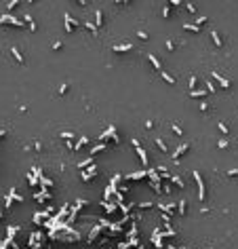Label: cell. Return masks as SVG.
<instances>
[{
  "mask_svg": "<svg viewBox=\"0 0 238 249\" xmlns=\"http://www.w3.org/2000/svg\"><path fill=\"white\" fill-rule=\"evenodd\" d=\"M84 27H87V30L91 32V34H99L97 26H95V23H91V21H84Z\"/></svg>",
  "mask_w": 238,
  "mask_h": 249,
  "instance_id": "29",
  "label": "cell"
},
{
  "mask_svg": "<svg viewBox=\"0 0 238 249\" xmlns=\"http://www.w3.org/2000/svg\"><path fill=\"white\" fill-rule=\"evenodd\" d=\"M135 249H143V247H141V245H139V247H135Z\"/></svg>",
  "mask_w": 238,
  "mask_h": 249,
  "instance_id": "56",
  "label": "cell"
},
{
  "mask_svg": "<svg viewBox=\"0 0 238 249\" xmlns=\"http://www.w3.org/2000/svg\"><path fill=\"white\" fill-rule=\"evenodd\" d=\"M34 150H38V152H40V150H42V144H40V142H36V144H34Z\"/></svg>",
  "mask_w": 238,
  "mask_h": 249,
  "instance_id": "52",
  "label": "cell"
},
{
  "mask_svg": "<svg viewBox=\"0 0 238 249\" xmlns=\"http://www.w3.org/2000/svg\"><path fill=\"white\" fill-rule=\"evenodd\" d=\"M213 78H215L217 82H219V87H221V89H226V91H228L230 87H232V85H230V80H228V78H223V76H221L219 72H213Z\"/></svg>",
  "mask_w": 238,
  "mask_h": 249,
  "instance_id": "8",
  "label": "cell"
},
{
  "mask_svg": "<svg viewBox=\"0 0 238 249\" xmlns=\"http://www.w3.org/2000/svg\"><path fill=\"white\" fill-rule=\"evenodd\" d=\"M68 89H70V85H68V82H63V85H61V89H59V95H63V93H65Z\"/></svg>",
  "mask_w": 238,
  "mask_h": 249,
  "instance_id": "45",
  "label": "cell"
},
{
  "mask_svg": "<svg viewBox=\"0 0 238 249\" xmlns=\"http://www.w3.org/2000/svg\"><path fill=\"white\" fill-rule=\"evenodd\" d=\"M204 89H207V93H209V95H213V93H215V85H213V80H204Z\"/></svg>",
  "mask_w": 238,
  "mask_h": 249,
  "instance_id": "28",
  "label": "cell"
},
{
  "mask_svg": "<svg viewBox=\"0 0 238 249\" xmlns=\"http://www.w3.org/2000/svg\"><path fill=\"white\" fill-rule=\"evenodd\" d=\"M95 26L97 27L103 26V13H101V11H95Z\"/></svg>",
  "mask_w": 238,
  "mask_h": 249,
  "instance_id": "27",
  "label": "cell"
},
{
  "mask_svg": "<svg viewBox=\"0 0 238 249\" xmlns=\"http://www.w3.org/2000/svg\"><path fill=\"white\" fill-rule=\"evenodd\" d=\"M137 36H139L141 40H148V34H145V32H143V30H137Z\"/></svg>",
  "mask_w": 238,
  "mask_h": 249,
  "instance_id": "44",
  "label": "cell"
},
{
  "mask_svg": "<svg viewBox=\"0 0 238 249\" xmlns=\"http://www.w3.org/2000/svg\"><path fill=\"white\" fill-rule=\"evenodd\" d=\"M156 146H158L160 152H169V146L164 144V139H162V137H156Z\"/></svg>",
  "mask_w": 238,
  "mask_h": 249,
  "instance_id": "26",
  "label": "cell"
},
{
  "mask_svg": "<svg viewBox=\"0 0 238 249\" xmlns=\"http://www.w3.org/2000/svg\"><path fill=\"white\" fill-rule=\"evenodd\" d=\"M4 135H7V131H0V137H4Z\"/></svg>",
  "mask_w": 238,
  "mask_h": 249,
  "instance_id": "55",
  "label": "cell"
},
{
  "mask_svg": "<svg viewBox=\"0 0 238 249\" xmlns=\"http://www.w3.org/2000/svg\"><path fill=\"white\" fill-rule=\"evenodd\" d=\"M17 4H19V0H11V2H7V11H13Z\"/></svg>",
  "mask_w": 238,
  "mask_h": 249,
  "instance_id": "39",
  "label": "cell"
},
{
  "mask_svg": "<svg viewBox=\"0 0 238 249\" xmlns=\"http://www.w3.org/2000/svg\"><path fill=\"white\" fill-rule=\"evenodd\" d=\"M188 150H190V144H181V146H177V150L171 154V159L177 163V160H179V156H181V154H185Z\"/></svg>",
  "mask_w": 238,
  "mask_h": 249,
  "instance_id": "7",
  "label": "cell"
},
{
  "mask_svg": "<svg viewBox=\"0 0 238 249\" xmlns=\"http://www.w3.org/2000/svg\"><path fill=\"white\" fill-rule=\"evenodd\" d=\"M87 144H88V137H87V135H82V137H80V139H78V142L74 144V148H72V150L76 152V150H80L82 146H87Z\"/></svg>",
  "mask_w": 238,
  "mask_h": 249,
  "instance_id": "21",
  "label": "cell"
},
{
  "mask_svg": "<svg viewBox=\"0 0 238 249\" xmlns=\"http://www.w3.org/2000/svg\"><path fill=\"white\" fill-rule=\"evenodd\" d=\"M228 175L230 178H238V167L236 169H228Z\"/></svg>",
  "mask_w": 238,
  "mask_h": 249,
  "instance_id": "43",
  "label": "cell"
},
{
  "mask_svg": "<svg viewBox=\"0 0 238 249\" xmlns=\"http://www.w3.org/2000/svg\"><path fill=\"white\" fill-rule=\"evenodd\" d=\"M91 165H95V160H93V156H88L87 160H80V163H78V169H80V171H84V169H88Z\"/></svg>",
  "mask_w": 238,
  "mask_h": 249,
  "instance_id": "18",
  "label": "cell"
},
{
  "mask_svg": "<svg viewBox=\"0 0 238 249\" xmlns=\"http://www.w3.org/2000/svg\"><path fill=\"white\" fill-rule=\"evenodd\" d=\"M61 40H57V42H53V46H51V49H53V51H59V49H61Z\"/></svg>",
  "mask_w": 238,
  "mask_h": 249,
  "instance_id": "46",
  "label": "cell"
},
{
  "mask_svg": "<svg viewBox=\"0 0 238 249\" xmlns=\"http://www.w3.org/2000/svg\"><path fill=\"white\" fill-rule=\"evenodd\" d=\"M15 196H17V188H11L9 194H7V201H4V209L9 211L11 207H13V201H15Z\"/></svg>",
  "mask_w": 238,
  "mask_h": 249,
  "instance_id": "9",
  "label": "cell"
},
{
  "mask_svg": "<svg viewBox=\"0 0 238 249\" xmlns=\"http://www.w3.org/2000/svg\"><path fill=\"white\" fill-rule=\"evenodd\" d=\"M131 49H133L131 42H124V45H114V46H112V51H114V53H126V51H131Z\"/></svg>",
  "mask_w": 238,
  "mask_h": 249,
  "instance_id": "11",
  "label": "cell"
},
{
  "mask_svg": "<svg viewBox=\"0 0 238 249\" xmlns=\"http://www.w3.org/2000/svg\"><path fill=\"white\" fill-rule=\"evenodd\" d=\"M93 178H97V167L95 165H91L88 169L82 171V182H91Z\"/></svg>",
  "mask_w": 238,
  "mask_h": 249,
  "instance_id": "5",
  "label": "cell"
},
{
  "mask_svg": "<svg viewBox=\"0 0 238 249\" xmlns=\"http://www.w3.org/2000/svg\"><path fill=\"white\" fill-rule=\"evenodd\" d=\"M148 59H150V63H152V66H154V68H156V70H158V72H162V66H160V59H158V57H156V55H150Z\"/></svg>",
  "mask_w": 238,
  "mask_h": 249,
  "instance_id": "24",
  "label": "cell"
},
{
  "mask_svg": "<svg viewBox=\"0 0 238 249\" xmlns=\"http://www.w3.org/2000/svg\"><path fill=\"white\" fill-rule=\"evenodd\" d=\"M217 146H219V148H228L230 144H228V139H221V142H219V144H217Z\"/></svg>",
  "mask_w": 238,
  "mask_h": 249,
  "instance_id": "50",
  "label": "cell"
},
{
  "mask_svg": "<svg viewBox=\"0 0 238 249\" xmlns=\"http://www.w3.org/2000/svg\"><path fill=\"white\" fill-rule=\"evenodd\" d=\"M137 232H139V228H137V222H133L131 226H129V230L124 232V234H126V239H133V237H137Z\"/></svg>",
  "mask_w": 238,
  "mask_h": 249,
  "instance_id": "17",
  "label": "cell"
},
{
  "mask_svg": "<svg viewBox=\"0 0 238 249\" xmlns=\"http://www.w3.org/2000/svg\"><path fill=\"white\" fill-rule=\"evenodd\" d=\"M188 95L190 97H207L209 93H207V89H194V91H188Z\"/></svg>",
  "mask_w": 238,
  "mask_h": 249,
  "instance_id": "19",
  "label": "cell"
},
{
  "mask_svg": "<svg viewBox=\"0 0 238 249\" xmlns=\"http://www.w3.org/2000/svg\"><path fill=\"white\" fill-rule=\"evenodd\" d=\"M152 243H154V245H156L158 249H162V247H164V243H162V237H160V234H158L156 230L152 232Z\"/></svg>",
  "mask_w": 238,
  "mask_h": 249,
  "instance_id": "16",
  "label": "cell"
},
{
  "mask_svg": "<svg viewBox=\"0 0 238 249\" xmlns=\"http://www.w3.org/2000/svg\"><path fill=\"white\" fill-rule=\"evenodd\" d=\"M196 82H198V78H196V76H190V91L196 89Z\"/></svg>",
  "mask_w": 238,
  "mask_h": 249,
  "instance_id": "40",
  "label": "cell"
},
{
  "mask_svg": "<svg viewBox=\"0 0 238 249\" xmlns=\"http://www.w3.org/2000/svg\"><path fill=\"white\" fill-rule=\"evenodd\" d=\"M171 182H173L177 188H185V182H181V178H179V175H173V178H171Z\"/></svg>",
  "mask_w": 238,
  "mask_h": 249,
  "instance_id": "30",
  "label": "cell"
},
{
  "mask_svg": "<svg viewBox=\"0 0 238 249\" xmlns=\"http://www.w3.org/2000/svg\"><path fill=\"white\" fill-rule=\"evenodd\" d=\"M160 76H162V78L167 80L169 85H175V78H173V76H171V74H169V72H164V70H162V72H160Z\"/></svg>",
  "mask_w": 238,
  "mask_h": 249,
  "instance_id": "31",
  "label": "cell"
},
{
  "mask_svg": "<svg viewBox=\"0 0 238 249\" xmlns=\"http://www.w3.org/2000/svg\"><path fill=\"white\" fill-rule=\"evenodd\" d=\"M167 249H179V247H175V245H169V247Z\"/></svg>",
  "mask_w": 238,
  "mask_h": 249,
  "instance_id": "54",
  "label": "cell"
},
{
  "mask_svg": "<svg viewBox=\"0 0 238 249\" xmlns=\"http://www.w3.org/2000/svg\"><path fill=\"white\" fill-rule=\"evenodd\" d=\"M183 30H190V32H194V34L200 32V27L196 26V23H183Z\"/></svg>",
  "mask_w": 238,
  "mask_h": 249,
  "instance_id": "32",
  "label": "cell"
},
{
  "mask_svg": "<svg viewBox=\"0 0 238 249\" xmlns=\"http://www.w3.org/2000/svg\"><path fill=\"white\" fill-rule=\"evenodd\" d=\"M217 129H219L223 135H228V133H230V129H228V124H226V123H217Z\"/></svg>",
  "mask_w": 238,
  "mask_h": 249,
  "instance_id": "34",
  "label": "cell"
},
{
  "mask_svg": "<svg viewBox=\"0 0 238 249\" xmlns=\"http://www.w3.org/2000/svg\"><path fill=\"white\" fill-rule=\"evenodd\" d=\"M162 192H164V194H171V184H164V186H162Z\"/></svg>",
  "mask_w": 238,
  "mask_h": 249,
  "instance_id": "48",
  "label": "cell"
},
{
  "mask_svg": "<svg viewBox=\"0 0 238 249\" xmlns=\"http://www.w3.org/2000/svg\"><path fill=\"white\" fill-rule=\"evenodd\" d=\"M23 19L27 21V26H30V30H32V32H36V30H38V26H36V21L32 19V15H30V13H26V15H23Z\"/></svg>",
  "mask_w": 238,
  "mask_h": 249,
  "instance_id": "22",
  "label": "cell"
},
{
  "mask_svg": "<svg viewBox=\"0 0 238 249\" xmlns=\"http://www.w3.org/2000/svg\"><path fill=\"white\" fill-rule=\"evenodd\" d=\"M106 148H107V144H101V142H99L97 146H93V148H91V156H95L97 152H103Z\"/></svg>",
  "mask_w": 238,
  "mask_h": 249,
  "instance_id": "23",
  "label": "cell"
},
{
  "mask_svg": "<svg viewBox=\"0 0 238 249\" xmlns=\"http://www.w3.org/2000/svg\"><path fill=\"white\" fill-rule=\"evenodd\" d=\"M34 198H36L40 205H42V203H46V201H51L53 196H51V192H49V190H44V188H42L40 192H34Z\"/></svg>",
  "mask_w": 238,
  "mask_h": 249,
  "instance_id": "6",
  "label": "cell"
},
{
  "mask_svg": "<svg viewBox=\"0 0 238 249\" xmlns=\"http://www.w3.org/2000/svg\"><path fill=\"white\" fill-rule=\"evenodd\" d=\"M0 23L4 26V23H9V26L13 27H23V21L17 17H13V15H9V13H4V15H0Z\"/></svg>",
  "mask_w": 238,
  "mask_h": 249,
  "instance_id": "2",
  "label": "cell"
},
{
  "mask_svg": "<svg viewBox=\"0 0 238 249\" xmlns=\"http://www.w3.org/2000/svg\"><path fill=\"white\" fill-rule=\"evenodd\" d=\"M162 17H164V19L171 17V9H169V4H164V7H162Z\"/></svg>",
  "mask_w": 238,
  "mask_h": 249,
  "instance_id": "38",
  "label": "cell"
},
{
  "mask_svg": "<svg viewBox=\"0 0 238 249\" xmlns=\"http://www.w3.org/2000/svg\"><path fill=\"white\" fill-rule=\"evenodd\" d=\"M207 110H209V104L202 99V104H200V112H207Z\"/></svg>",
  "mask_w": 238,
  "mask_h": 249,
  "instance_id": "49",
  "label": "cell"
},
{
  "mask_svg": "<svg viewBox=\"0 0 238 249\" xmlns=\"http://www.w3.org/2000/svg\"><path fill=\"white\" fill-rule=\"evenodd\" d=\"M63 23H65V32H74V30H78L80 27V21H76V19L72 17V15H63Z\"/></svg>",
  "mask_w": 238,
  "mask_h": 249,
  "instance_id": "3",
  "label": "cell"
},
{
  "mask_svg": "<svg viewBox=\"0 0 238 249\" xmlns=\"http://www.w3.org/2000/svg\"><path fill=\"white\" fill-rule=\"evenodd\" d=\"M211 36H213V42H215L217 46L223 45V40H221V36H219V32H217V30H211Z\"/></svg>",
  "mask_w": 238,
  "mask_h": 249,
  "instance_id": "25",
  "label": "cell"
},
{
  "mask_svg": "<svg viewBox=\"0 0 238 249\" xmlns=\"http://www.w3.org/2000/svg\"><path fill=\"white\" fill-rule=\"evenodd\" d=\"M11 53H13V57H15V59H17L19 66H23V63H26V59H23V55H21V51H19L17 46H11Z\"/></svg>",
  "mask_w": 238,
  "mask_h": 249,
  "instance_id": "13",
  "label": "cell"
},
{
  "mask_svg": "<svg viewBox=\"0 0 238 249\" xmlns=\"http://www.w3.org/2000/svg\"><path fill=\"white\" fill-rule=\"evenodd\" d=\"M107 137H112V142L114 144H120V137H118V133H116V127L114 124H110V127H107Z\"/></svg>",
  "mask_w": 238,
  "mask_h": 249,
  "instance_id": "12",
  "label": "cell"
},
{
  "mask_svg": "<svg viewBox=\"0 0 238 249\" xmlns=\"http://www.w3.org/2000/svg\"><path fill=\"white\" fill-rule=\"evenodd\" d=\"M167 49H169V51H173V49H175V45H173V40H167Z\"/></svg>",
  "mask_w": 238,
  "mask_h": 249,
  "instance_id": "51",
  "label": "cell"
},
{
  "mask_svg": "<svg viewBox=\"0 0 238 249\" xmlns=\"http://www.w3.org/2000/svg\"><path fill=\"white\" fill-rule=\"evenodd\" d=\"M185 9L190 11V13H196V9H194V4H192V2H185Z\"/></svg>",
  "mask_w": 238,
  "mask_h": 249,
  "instance_id": "47",
  "label": "cell"
},
{
  "mask_svg": "<svg viewBox=\"0 0 238 249\" xmlns=\"http://www.w3.org/2000/svg\"><path fill=\"white\" fill-rule=\"evenodd\" d=\"M160 217H162L164 224H171V213H160Z\"/></svg>",
  "mask_w": 238,
  "mask_h": 249,
  "instance_id": "42",
  "label": "cell"
},
{
  "mask_svg": "<svg viewBox=\"0 0 238 249\" xmlns=\"http://www.w3.org/2000/svg\"><path fill=\"white\" fill-rule=\"evenodd\" d=\"M192 175H194L196 184H198V198L204 201V198H207V186H204V182H202V175H200L198 171H192Z\"/></svg>",
  "mask_w": 238,
  "mask_h": 249,
  "instance_id": "1",
  "label": "cell"
},
{
  "mask_svg": "<svg viewBox=\"0 0 238 249\" xmlns=\"http://www.w3.org/2000/svg\"><path fill=\"white\" fill-rule=\"evenodd\" d=\"M207 21H209V19H207V15H200V17H196V26L200 27V26H204Z\"/></svg>",
  "mask_w": 238,
  "mask_h": 249,
  "instance_id": "37",
  "label": "cell"
},
{
  "mask_svg": "<svg viewBox=\"0 0 238 249\" xmlns=\"http://www.w3.org/2000/svg\"><path fill=\"white\" fill-rule=\"evenodd\" d=\"M99 234H101V226H99V224H95V226L91 228V232H88L87 241H88V243H95V239H97Z\"/></svg>",
  "mask_w": 238,
  "mask_h": 249,
  "instance_id": "10",
  "label": "cell"
},
{
  "mask_svg": "<svg viewBox=\"0 0 238 249\" xmlns=\"http://www.w3.org/2000/svg\"><path fill=\"white\" fill-rule=\"evenodd\" d=\"M19 230H21L19 226H9V228H7V232H9V234H7V241H4L2 245H4V247H11V245L15 243L13 239H15V234H19Z\"/></svg>",
  "mask_w": 238,
  "mask_h": 249,
  "instance_id": "4",
  "label": "cell"
},
{
  "mask_svg": "<svg viewBox=\"0 0 238 249\" xmlns=\"http://www.w3.org/2000/svg\"><path fill=\"white\" fill-rule=\"evenodd\" d=\"M171 129H173V133H175V135H183V129H181L179 124L173 123V124H171Z\"/></svg>",
  "mask_w": 238,
  "mask_h": 249,
  "instance_id": "36",
  "label": "cell"
},
{
  "mask_svg": "<svg viewBox=\"0 0 238 249\" xmlns=\"http://www.w3.org/2000/svg\"><path fill=\"white\" fill-rule=\"evenodd\" d=\"M131 144H133V148H137V146H141V144H139V139H135V137L131 139Z\"/></svg>",
  "mask_w": 238,
  "mask_h": 249,
  "instance_id": "53",
  "label": "cell"
},
{
  "mask_svg": "<svg viewBox=\"0 0 238 249\" xmlns=\"http://www.w3.org/2000/svg\"><path fill=\"white\" fill-rule=\"evenodd\" d=\"M27 184H30V188H36V186H40V179L36 178L34 173H27Z\"/></svg>",
  "mask_w": 238,
  "mask_h": 249,
  "instance_id": "20",
  "label": "cell"
},
{
  "mask_svg": "<svg viewBox=\"0 0 238 249\" xmlns=\"http://www.w3.org/2000/svg\"><path fill=\"white\" fill-rule=\"evenodd\" d=\"M177 211H179V215H185V198H181L177 203Z\"/></svg>",
  "mask_w": 238,
  "mask_h": 249,
  "instance_id": "33",
  "label": "cell"
},
{
  "mask_svg": "<svg viewBox=\"0 0 238 249\" xmlns=\"http://www.w3.org/2000/svg\"><path fill=\"white\" fill-rule=\"evenodd\" d=\"M72 137H74L72 131H61V139H72Z\"/></svg>",
  "mask_w": 238,
  "mask_h": 249,
  "instance_id": "41",
  "label": "cell"
},
{
  "mask_svg": "<svg viewBox=\"0 0 238 249\" xmlns=\"http://www.w3.org/2000/svg\"><path fill=\"white\" fill-rule=\"evenodd\" d=\"M150 207H154V203H152V201H145V203H137V209H150Z\"/></svg>",
  "mask_w": 238,
  "mask_h": 249,
  "instance_id": "35",
  "label": "cell"
},
{
  "mask_svg": "<svg viewBox=\"0 0 238 249\" xmlns=\"http://www.w3.org/2000/svg\"><path fill=\"white\" fill-rule=\"evenodd\" d=\"M135 150H137V154H139V159H141V165H143V167H148L150 163H148V154H145V150H143L141 146H137Z\"/></svg>",
  "mask_w": 238,
  "mask_h": 249,
  "instance_id": "15",
  "label": "cell"
},
{
  "mask_svg": "<svg viewBox=\"0 0 238 249\" xmlns=\"http://www.w3.org/2000/svg\"><path fill=\"white\" fill-rule=\"evenodd\" d=\"M145 175H148V169L137 171V173H129V175H124V179H143Z\"/></svg>",
  "mask_w": 238,
  "mask_h": 249,
  "instance_id": "14",
  "label": "cell"
}]
</instances>
